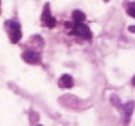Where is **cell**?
Instances as JSON below:
<instances>
[{
    "instance_id": "obj_1",
    "label": "cell",
    "mask_w": 135,
    "mask_h": 126,
    "mask_svg": "<svg viewBox=\"0 0 135 126\" xmlns=\"http://www.w3.org/2000/svg\"><path fill=\"white\" fill-rule=\"evenodd\" d=\"M4 26L7 27V33H9V37H10V41L12 43H19L20 38H21V30H20V24L17 23L16 20H9L6 21Z\"/></svg>"
},
{
    "instance_id": "obj_2",
    "label": "cell",
    "mask_w": 135,
    "mask_h": 126,
    "mask_svg": "<svg viewBox=\"0 0 135 126\" xmlns=\"http://www.w3.org/2000/svg\"><path fill=\"white\" fill-rule=\"evenodd\" d=\"M65 26H67V27H71V33L75 34V35H78V37H81V38L90 40V38L93 37V35H91L90 28L87 27L85 24H83V23H75V21H74V24L67 23Z\"/></svg>"
},
{
    "instance_id": "obj_3",
    "label": "cell",
    "mask_w": 135,
    "mask_h": 126,
    "mask_svg": "<svg viewBox=\"0 0 135 126\" xmlns=\"http://www.w3.org/2000/svg\"><path fill=\"white\" fill-rule=\"evenodd\" d=\"M41 20H43V23H44L46 27H49V28L56 27V20H54V17L51 16V14H50V4H46V6H44Z\"/></svg>"
},
{
    "instance_id": "obj_4",
    "label": "cell",
    "mask_w": 135,
    "mask_h": 126,
    "mask_svg": "<svg viewBox=\"0 0 135 126\" xmlns=\"http://www.w3.org/2000/svg\"><path fill=\"white\" fill-rule=\"evenodd\" d=\"M21 57H23V60L28 64H37L40 61V54L37 51H24Z\"/></svg>"
},
{
    "instance_id": "obj_5",
    "label": "cell",
    "mask_w": 135,
    "mask_h": 126,
    "mask_svg": "<svg viewBox=\"0 0 135 126\" xmlns=\"http://www.w3.org/2000/svg\"><path fill=\"white\" fill-rule=\"evenodd\" d=\"M134 108H135V102L134 101H129V102H127L125 105H122V112H124V119H125V123L129 120L131 115L134 112Z\"/></svg>"
},
{
    "instance_id": "obj_6",
    "label": "cell",
    "mask_w": 135,
    "mask_h": 126,
    "mask_svg": "<svg viewBox=\"0 0 135 126\" xmlns=\"http://www.w3.org/2000/svg\"><path fill=\"white\" fill-rule=\"evenodd\" d=\"M58 85L61 86V88H71L73 85H74V81H73V77L68 74H64L63 77L58 80Z\"/></svg>"
},
{
    "instance_id": "obj_7",
    "label": "cell",
    "mask_w": 135,
    "mask_h": 126,
    "mask_svg": "<svg viewBox=\"0 0 135 126\" xmlns=\"http://www.w3.org/2000/svg\"><path fill=\"white\" fill-rule=\"evenodd\" d=\"M84 19H85V14L83 12H80V10H75L73 13V21H75V23H83Z\"/></svg>"
},
{
    "instance_id": "obj_8",
    "label": "cell",
    "mask_w": 135,
    "mask_h": 126,
    "mask_svg": "<svg viewBox=\"0 0 135 126\" xmlns=\"http://www.w3.org/2000/svg\"><path fill=\"white\" fill-rule=\"evenodd\" d=\"M127 13L129 14L131 17H134L135 19V3H128V6H127Z\"/></svg>"
},
{
    "instance_id": "obj_9",
    "label": "cell",
    "mask_w": 135,
    "mask_h": 126,
    "mask_svg": "<svg viewBox=\"0 0 135 126\" xmlns=\"http://www.w3.org/2000/svg\"><path fill=\"white\" fill-rule=\"evenodd\" d=\"M128 30L131 31V33H134V34H135V26H129V27H128Z\"/></svg>"
},
{
    "instance_id": "obj_10",
    "label": "cell",
    "mask_w": 135,
    "mask_h": 126,
    "mask_svg": "<svg viewBox=\"0 0 135 126\" xmlns=\"http://www.w3.org/2000/svg\"><path fill=\"white\" fill-rule=\"evenodd\" d=\"M132 84H134V85H135V77H134V78H132Z\"/></svg>"
},
{
    "instance_id": "obj_11",
    "label": "cell",
    "mask_w": 135,
    "mask_h": 126,
    "mask_svg": "<svg viewBox=\"0 0 135 126\" xmlns=\"http://www.w3.org/2000/svg\"><path fill=\"white\" fill-rule=\"evenodd\" d=\"M104 2H109V0H104Z\"/></svg>"
}]
</instances>
